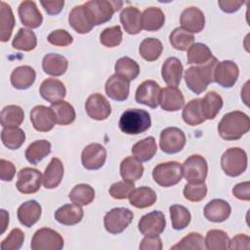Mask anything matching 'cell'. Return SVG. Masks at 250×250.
Here are the masks:
<instances>
[{"instance_id": "obj_1", "label": "cell", "mask_w": 250, "mask_h": 250, "mask_svg": "<svg viewBox=\"0 0 250 250\" xmlns=\"http://www.w3.org/2000/svg\"><path fill=\"white\" fill-rule=\"evenodd\" d=\"M250 129V120L242 111H230L223 116L218 125L220 137L226 141H236Z\"/></svg>"}, {"instance_id": "obj_2", "label": "cell", "mask_w": 250, "mask_h": 250, "mask_svg": "<svg viewBox=\"0 0 250 250\" xmlns=\"http://www.w3.org/2000/svg\"><path fill=\"white\" fill-rule=\"evenodd\" d=\"M218 60L213 57L208 62L188 67L185 72V81L188 88L194 94H201L208 85L214 82V70Z\"/></svg>"}, {"instance_id": "obj_3", "label": "cell", "mask_w": 250, "mask_h": 250, "mask_svg": "<svg viewBox=\"0 0 250 250\" xmlns=\"http://www.w3.org/2000/svg\"><path fill=\"white\" fill-rule=\"evenodd\" d=\"M118 126L127 135H139L150 128V115L141 108H129L121 114Z\"/></svg>"}, {"instance_id": "obj_4", "label": "cell", "mask_w": 250, "mask_h": 250, "mask_svg": "<svg viewBox=\"0 0 250 250\" xmlns=\"http://www.w3.org/2000/svg\"><path fill=\"white\" fill-rule=\"evenodd\" d=\"M88 9L94 25L103 24L111 20L113 14L123 6L122 1L115 0H92L84 3Z\"/></svg>"}, {"instance_id": "obj_5", "label": "cell", "mask_w": 250, "mask_h": 250, "mask_svg": "<svg viewBox=\"0 0 250 250\" xmlns=\"http://www.w3.org/2000/svg\"><path fill=\"white\" fill-rule=\"evenodd\" d=\"M247 154L240 147L228 148L221 157V166L226 175L237 177L247 168Z\"/></svg>"}, {"instance_id": "obj_6", "label": "cell", "mask_w": 250, "mask_h": 250, "mask_svg": "<svg viewBox=\"0 0 250 250\" xmlns=\"http://www.w3.org/2000/svg\"><path fill=\"white\" fill-rule=\"evenodd\" d=\"M154 182L163 188L177 185L183 178L182 165L177 161H168L157 164L152 171Z\"/></svg>"}, {"instance_id": "obj_7", "label": "cell", "mask_w": 250, "mask_h": 250, "mask_svg": "<svg viewBox=\"0 0 250 250\" xmlns=\"http://www.w3.org/2000/svg\"><path fill=\"white\" fill-rule=\"evenodd\" d=\"M133 212L124 207L113 208L108 211L104 218V226L106 231L111 234L122 232L133 221Z\"/></svg>"}, {"instance_id": "obj_8", "label": "cell", "mask_w": 250, "mask_h": 250, "mask_svg": "<svg viewBox=\"0 0 250 250\" xmlns=\"http://www.w3.org/2000/svg\"><path fill=\"white\" fill-rule=\"evenodd\" d=\"M30 247L32 250H61L63 247V238L55 229L42 228L33 234Z\"/></svg>"}, {"instance_id": "obj_9", "label": "cell", "mask_w": 250, "mask_h": 250, "mask_svg": "<svg viewBox=\"0 0 250 250\" xmlns=\"http://www.w3.org/2000/svg\"><path fill=\"white\" fill-rule=\"evenodd\" d=\"M183 176L189 183H201L207 177L208 164L205 158L199 154H192L188 157L183 166Z\"/></svg>"}, {"instance_id": "obj_10", "label": "cell", "mask_w": 250, "mask_h": 250, "mask_svg": "<svg viewBox=\"0 0 250 250\" xmlns=\"http://www.w3.org/2000/svg\"><path fill=\"white\" fill-rule=\"evenodd\" d=\"M186 145L185 133L177 127H168L160 134L159 146L163 152L175 154L181 151Z\"/></svg>"}, {"instance_id": "obj_11", "label": "cell", "mask_w": 250, "mask_h": 250, "mask_svg": "<svg viewBox=\"0 0 250 250\" xmlns=\"http://www.w3.org/2000/svg\"><path fill=\"white\" fill-rule=\"evenodd\" d=\"M42 183V175L40 171L34 168L25 167L18 173V181L16 187L18 190L23 194L35 193L39 190Z\"/></svg>"}, {"instance_id": "obj_12", "label": "cell", "mask_w": 250, "mask_h": 250, "mask_svg": "<svg viewBox=\"0 0 250 250\" xmlns=\"http://www.w3.org/2000/svg\"><path fill=\"white\" fill-rule=\"evenodd\" d=\"M106 159V150L104 146L92 143L86 146L81 153V162L87 170H98L102 168Z\"/></svg>"}, {"instance_id": "obj_13", "label": "cell", "mask_w": 250, "mask_h": 250, "mask_svg": "<svg viewBox=\"0 0 250 250\" xmlns=\"http://www.w3.org/2000/svg\"><path fill=\"white\" fill-rule=\"evenodd\" d=\"M160 86L153 80H146L136 90L135 100L137 103L147 105L151 108H156L159 104Z\"/></svg>"}, {"instance_id": "obj_14", "label": "cell", "mask_w": 250, "mask_h": 250, "mask_svg": "<svg viewBox=\"0 0 250 250\" xmlns=\"http://www.w3.org/2000/svg\"><path fill=\"white\" fill-rule=\"evenodd\" d=\"M166 226L165 216L161 211H152L143 216L138 224L139 230L145 236L159 235Z\"/></svg>"}, {"instance_id": "obj_15", "label": "cell", "mask_w": 250, "mask_h": 250, "mask_svg": "<svg viewBox=\"0 0 250 250\" xmlns=\"http://www.w3.org/2000/svg\"><path fill=\"white\" fill-rule=\"evenodd\" d=\"M239 75V69L232 61H223L217 63L214 70V81L224 88L232 87Z\"/></svg>"}, {"instance_id": "obj_16", "label": "cell", "mask_w": 250, "mask_h": 250, "mask_svg": "<svg viewBox=\"0 0 250 250\" xmlns=\"http://www.w3.org/2000/svg\"><path fill=\"white\" fill-rule=\"evenodd\" d=\"M85 110L92 119L104 120L111 113V106L105 97L95 93L88 97L85 103Z\"/></svg>"}, {"instance_id": "obj_17", "label": "cell", "mask_w": 250, "mask_h": 250, "mask_svg": "<svg viewBox=\"0 0 250 250\" xmlns=\"http://www.w3.org/2000/svg\"><path fill=\"white\" fill-rule=\"evenodd\" d=\"M30 121L39 132H49L57 123L52 108L45 105H36L31 109Z\"/></svg>"}, {"instance_id": "obj_18", "label": "cell", "mask_w": 250, "mask_h": 250, "mask_svg": "<svg viewBox=\"0 0 250 250\" xmlns=\"http://www.w3.org/2000/svg\"><path fill=\"white\" fill-rule=\"evenodd\" d=\"M69 25L80 34L88 33L94 27V23L88 9L83 5L75 6L68 16Z\"/></svg>"}, {"instance_id": "obj_19", "label": "cell", "mask_w": 250, "mask_h": 250, "mask_svg": "<svg viewBox=\"0 0 250 250\" xmlns=\"http://www.w3.org/2000/svg\"><path fill=\"white\" fill-rule=\"evenodd\" d=\"M182 28L189 33L200 32L205 25L203 12L197 7H188L183 11L180 18Z\"/></svg>"}, {"instance_id": "obj_20", "label": "cell", "mask_w": 250, "mask_h": 250, "mask_svg": "<svg viewBox=\"0 0 250 250\" xmlns=\"http://www.w3.org/2000/svg\"><path fill=\"white\" fill-rule=\"evenodd\" d=\"M39 93L44 100L54 104L60 101H63L66 95V89L63 83L59 79L48 78L41 83Z\"/></svg>"}, {"instance_id": "obj_21", "label": "cell", "mask_w": 250, "mask_h": 250, "mask_svg": "<svg viewBox=\"0 0 250 250\" xmlns=\"http://www.w3.org/2000/svg\"><path fill=\"white\" fill-rule=\"evenodd\" d=\"M18 12L21 23L29 28H37L43 21V17L34 1H22Z\"/></svg>"}, {"instance_id": "obj_22", "label": "cell", "mask_w": 250, "mask_h": 250, "mask_svg": "<svg viewBox=\"0 0 250 250\" xmlns=\"http://www.w3.org/2000/svg\"><path fill=\"white\" fill-rule=\"evenodd\" d=\"M105 93L106 95L114 101L122 102L127 100L129 96L130 84L129 81L125 78L113 74L105 82Z\"/></svg>"}, {"instance_id": "obj_23", "label": "cell", "mask_w": 250, "mask_h": 250, "mask_svg": "<svg viewBox=\"0 0 250 250\" xmlns=\"http://www.w3.org/2000/svg\"><path fill=\"white\" fill-rule=\"evenodd\" d=\"M183 64L178 58H168L162 64L161 75L164 82L170 87H177L182 79Z\"/></svg>"}, {"instance_id": "obj_24", "label": "cell", "mask_w": 250, "mask_h": 250, "mask_svg": "<svg viewBox=\"0 0 250 250\" xmlns=\"http://www.w3.org/2000/svg\"><path fill=\"white\" fill-rule=\"evenodd\" d=\"M205 218L214 223L225 222L230 215V205L223 199H213L204 207Z\"/></svg>"}, {"instance_id": "obj_25", "label": "cell", "mask_w": 250, "mask_h": 250, "mask_svg": "<svg viewBox=\"0 0 250 250\" xmlns=\"http://www.w3.org/2000/svg\"><path fill=\"white\" fill-rule=\"evenodd\" d=\"M159 104L166 111H177L185 104V98L177 87H166L160 92Z\"/></svg>"}, {"instance_id": "obj_26", "label": "cell", "mask_w": 250, "mask_h": 250, "mask_svg": "<svg viewBox=\"0 0 250 250\" xmlns=\"http://www.w3.org/2000/svg\"><path fill=\"white\" fill-rule=\"evenodd\" d=\"M42 209L40 204L35 200H28L18 208V219L21 225L26 228L32 227L41 217Z\"/></svg>"}, {"instance_id": "obj_27", "label": "cell", "mask_w": 250, "mask_h": 250, "mask_svg": "<svg viewBox=\"0 0 250 250\" xmlns=\"http://www.w3.org/2000/svg\"><path fill=\"white\" fill-rule=\"evenodd\" d=\"M120 21L124 30L128 34H138L142 28V13L138 8L129 6L122 10L120 14Z\"/></svg>"}, {"instance_id": "obj_28", "label": "cell", "mask_w": 250, "mask_h": 250, "mask_svg": "<svg viewBox=\"0 0 250 250\" xmlns=\"http://www.w3.org/2000/svg\"><path fill=\"white\" fill-rule=\"evenodd\" d=\"M63 177V165L62 162L57 158L53 157L45 169L44 175L42 177V184L46 188L52 189L57 188Z\"/></svg>"}, {"instance_id": "obj_29", "label": "cell", "mask_w": 250, "mask_h": 250, "mask_svg": "<svg viewBox=\"0 0 250 250\" xmlns=\"http://www.w3.org/2000/svg\"><path fill=\"white\" fill-rule=\"evenodd\" d=\"M83 216V209L80 205H77L75 203L62 205L55 212V219L60 224L65 226H73L78 224L79 222H81Z\"/></svg>"}, {"instance_id": "obj_30", "label": "cell", "mask_w": 250, "mask_h": 250, "mask_svg": "<svg viewBox=\"0 0 250 250\" xmlns=\"http://www.w3.org/2000/svg\"><path fill=\"white\" fill-rule=\"evenodd\" d=\"M36 72L29 65L16 67L11 74V83L18 90L28 89L35 81Z\"/></svg>"}, {"instance_id": "obj_31", "label": "cell", "mask_w": 250, "mask_h": 250, "mask_svg": "<svg viewBox=\"0 0 250 250\" xmlns=\"http://www.w3.org/2000/svg\"><path fill=\"white\" fill-rule=\"evenodd\" d=\"M68 66L67 60L59 54H47L42 61V68L51 76H61L65 73Z\"/></svg>"}, {"instance_id": "obj_32", "label": "cell", "mask_w": 250, "mask_h": 250, "mask_svg": "<svg viewBox=\"0 0 250 250\" xmlns=\"http://www.w3.org/2000/svg\"><path fill=\"white\" fill-rule=\"evenodd\" d=\"M157 199L155 191L148 187H140L135 188L129 196L130 204L136 208H146L152 206Z\"/></svg>"}, {"instance_id": "obj_33", "label": "cell", "mask_w": 250, "mask_h": 250, "mask_svg": "<svg viewBox=\"0 0 250 250\" xmlns=\"http://www.w3.org/2000/svg\"><path fill=\"white\" fill-rule=\"evenodd\" d=\"M165 21V16L161 9L156 7L146 8L142 14V28L146 31L160 29Z\"/></svg>"}, {"instance_id": "obj_34", "label": "cell", "mask_w": 250, "mask_h": 250, "mask_svg": "<svg viewBox=\"0 0 250 250\" xmlns=\"http://www.w3.org/2000/svg\"><path fill=\"white\" fill-rule=\"evenodd\" d=\"M156 151L157 146L153 137H146L136 143L132 147V154L141 162H146L150 160Z\"/></svg>"}, {"instance_id": "obj_35", "label": "cell", "mask_w": 250, "mask_h": 250, "mask_svg": "<svg viewBox=\"0 0 250 250\" xmlns=\"http://www.w3.org/2000/svg\"><path fill=\"white\" fill-rule=\"evenodd\" d=\"M15 26V17L13 15L11 6L4 1L0 4V40L7 42Z\"/></svg>"}, {"instance_id": "obj_36", "label": "cell", "mask_w": 250, "mask_h": 250, "mask_svg": "<svg viewBox=\"0 0 250 250\" xmlns=\"http://www.w3.org/2000/svg\"><path fill=\"white\" fill-rule=\"evenodd\" d=\"M183 120L190 126H196L203 123L206 119L202 112L201 99L189 101L184 107L182 112Z\"/></svg>"}, {"instance_id": "obj_37", "label": "cell", "mask_w": 250, "mask_h": 250, "mask_svg": "<svg viewBox=\"0 0 250 250\" xmlns=\"http://www.w3.org/2000/svg\"><path fill=\"white\" fill-rule=\"evenodd\" d=\"M144 174V166L140 160L133 156L125 157L120 163V175L123 180L137 181Z\"/></svg>"}, {"instance_id": "obj_38", "label": "cell", "mask_w": 250, "mask_h": 250, "mask_svg": "<svg viewBox=\"0 0 250 250\" xmlns=\"http://www.w3.org/2000/svg\"><path fill=\"white\" fill-rule=\"evenodd\" d=\"M201 107L206 120L214 119L223 107V99L215 91H210L201 99Z\"/></svg>"}, {"instance_id": "obj_39", "label": "cell", "mask_w": 250, "mask_h": 250, "mask_svg": "<svg viewBox=\"0 0 250 250\" xmlns=\"http://www.w3.org/2000/svg\"><path fill=\"white\" fill-rule=\"evenodd\" d=\"M51 152V143L46 140H38L31 143L25 150V158L31 164L39 163Z\"/></svg>"}, {"instance_id": "obj_40", "label": "cell", "mask_w": 250, "mask_h": 250, "mask_svg": "<svg viewBox=\"0 0 250 250\" xmlns=\"http://www.w3.org/2000/svg\"><path fill=\"white\" fill-rule=\"evenodd\" d=\"M54 112L56 122L60 125H68L71 124L76 117L75 110L73 106L64 101H60L54 103L50 106Z\"/></svg>"}, {"instance_id": "obj_41", "label": "cell", "mask_w": 250, "mask_h": 250, "mask_svg": "<svg viewBox=\"0 0 250 250\" xmlns=\"http://www.w3.org/2000/svg\"><path fill=\"white\" fill-rule=\"evenodd\" d=\"M213 58L211 50L203 43L192 44L188 49L187 61L188 64L201 65L208 62Z\"/></svg>"}, {"instance_id": "obj_42", "label": "cell", "mask_w": 250, "mask_h": 250, "mask_svg": "<svg viewBox=\"0 0 250 250\" xmlns=\"http://www.w3.org/2000/svg\"><path fill=\"white\" fill-rule=\"evenodd\" d=\"M24 119V112L22 108L16 104L5 106L0 115L1 125L5 127H19Z\"/></svg>"}, {"instance_id": "obj_43", "label": "cell", "mask_w": 250, "mask_h": 250, "mask_svg": "<svg viewBox=\"0 0 250 250\" xmlns=\"http://www.w3.org/2000/svg\"><path fill=\"white\" fill-rule=\"evenodd\" d=\"M25 140V133L19 127H5L1 132L3 145L10 149H18Z\"/></svg>"}, {"instance_id": "obj_44", "label": "cell", "mask_w": 250, "mask_h": 250, "mask_svg": "<svg viewBox=\"0 0 250 250\" xmlns=\"http://www.w3.org/2000/svg\"><path fill=\"white\" fill-rule=\"evenodd\" d=\"M37 38L33 31L26 28H20L13 39L12 46L20 51L29 52L35 49Z\"/></svg>"}, {"instance_id": "obj_45", "label": "cell", "mask_w": 250, "mask_h": 250, "mask_svg": "<svg viewBox=\"0 0 250 250\" xmlns=\"http://www.w3.org/2000/svg\"><path fill=\"white\" fill-rule=\"evenodd\" d=\"M163 46L159 39L156 38H146L140 44L139 52L141 57L147 61L153 62L156 61L162 54Z\"/></svg>"}, {"instance_id": "obj_46", "label": "cell", "mask_w": 250, "mask_h": 250, "mask_svg": "<svg viewBox=\"0 0 250 250\" xmlns=\"http://www.w3.org/2000/svg\"><path fill=\"white\" fill-rule=\"evenodd\" d=\"M68 198L72 203L85 206L94 200L95 190L90 185L78 184L71 189L68 194Z\"/></svg>"}, {"instance_id": "obj_47", "label": "cell", "mask_w": 250, "mask_h": 250, "mask_svg": "<svg viewBox=\"0 0 250 250\" xmlns=\"http://www.w3.org/2000/svg\"><path fill=\"white\" fill-rule=\"evenodd\" d=\"M115 74L125 78L128 81L134 80L140 73L139 64L129 57H123L115 62Z\"/></svg>"}, {"instance_id": "obj_48", "label": "cell", "mask_w": 250, "mask_h": 250, "mask_svg": "<svg viewBox=\"0 0 250 250\" xmlns=\"http://www.w3.org/2000/svg\"><path fill=\"white\" fill-rule=\"evenodd\" d=\"M170 217L172 222V227L176 230H181L186 229L190 223V213L189 211L183 205L174 204L170 206Z\"/></svg>"}, {"instance_id": "obj_49", "label": "cell", "mask_w": 250, "mask_h": 250, "mask_svg": "<svg viewBox=\"0 0 250 250\" xmlns=\"http://www.w3.org/2000/svg\"><path fill=\"white\" fill-rule=\"evenodd\" d=\"M169 41L174 49L186 51L193 44L194 36L182 27H177L170 33Z\"/></svg>"}, {"instance_id": "obj_50", "label": "cell", "mask_w": 250, "mask_h": 250, "mask_svg": "<svg viewBox=\"0 0 250 250\" xmlns=\"http://www.w3.org/2000/svg\"><path fill=\"white\" fill-rule=\"evenodd\" d=\"M205 248L209 250H223L229 247V238L228 234L221 229H211L207 232L204 240Z\"/></svg>"}, {"instance_id": "obj_51", "label": "cell", "mask_w": 250, "mask_h": 250, "mask_svg": "<svg viewBox=\"0 0 250 250\" xmlns=\"http://www.w3.org/2000/svg\"><path fill=\"white\" fill-rule=\"evenodd\" d=\"M203 236L198 232H190L182 238L177 244L171 247V250H202L205 248Z\"/></svg>"}, {"instance_id": "obj_52", "label": "cell", "mask_w": 250, "mask_h": 250, "mask_svg": "<svg viewBox=\"0 0 250 250\" xmlns=\"http://www.w3.org/2000/svg\"><path fill=\"white\" fill-rule=\"evenodd\" d=\"M122 41V31L119 25L107 27L100 34V42L107 47L113 48L118 46Z\"/></svg>"}, {"instance_id": "obj_53", "label": "cell", "mask_w": 250, "mask_h": 250, "mask_svg": "<svg viewBox=\"0 0 250 250\" xmlns=\"http://www.w3.org/2000/svg\"><path fill=\"white\" fill-rule=\"evenodd\" d=\"M184 196L191 202L201 201L207 194V186L204 182L188 183L184 188Z\"/></svg>"}, {"instance_id": "obj_54", "label": "cell", "mask_w": 250, "mask_h": 250, "mask_svg": "<svg viewBox=\"0 0 250 250\" xmlns=\"http://www.w3.org/2000/svg\"><path fill=\"white\" fill-rule=\"evenodd\" d=\"M134 189H135L134 182L123 180V181H119L112 184L111 187L109 188L108 192L111 195V197L115 199H125V198H129L130 194Z\"/></svg>"}, {"instance_id": "obj_55", "label": "cell", "mask_w": 250, "mask_h": 250, "mask_svg": "<svg viewBox=\"0 0 250 250\" xmlns=\"http://www.w3.org/2000/svg\"><path fill=\"white\" fill-rule=\"evenodd\" d=\"M24 241V233L16 228L11 230L9 235L1 242L2 250H19Z\"/></svg>"}, {"instance_id": "obj_56", "label": "cell", "mask_w": 250, "mask_h": 250, "mask_svg": "<svg viewBox=\"0 0 250 250\" xmlns=\"http://www.w3.org/2000/svg\"><path fill=\"white\" fill-rule=\"evenodd\" d=\"M47 40L52 45L64 47V46L70 45L72 43V41H73V38H72V36L66 30H64V29H57V30L52 31L48 35Z\"/></svg>"}, {"instance_id": "obj_57", "label": "cell", "mask_w": 250, "mask_h": 250, "mask_svg": "<svg viewBox=\"0 0 250 250\" xmlns=\"http://www.w3.org/2000/svg\"><path fill=\"white\" fill-rule=\"evenodd\" d=\"M16 174L15 165L6 159L0 160V179L4 182H10L13 180Z\"/></svg>"}, {"instance_id": "obj_58", "label": "cell", "mask_w": 250, "mask_h": 250, "mask_svg": "<svg viewBox=\"0 0 250 250\" xmlns=\"http://www.w3.org/2000/svg\"><path fill=\"white\" fill-rule=\"evenodd\" d=\"M229 249H249L250 248V237L246 234L240 233L231 238L229 242Z\"/></svg>"}, {"instance_id": "obj_59", "label": "cell", "mask_w": 250, "mask_h": 250, "mask_svg": "<svg viewBox=\"0 0 250 250\" xmlns=\"http://www.w3.org/2000/svg\"><path fill=\"white\" fill-rule=\"evenodd\" d=\"M141 250H161L162 249V241L158 235L154 236H146L141 244Z\"/></svg>"}, {"instance_id": "obj_60", "label": "cell", "mask_w": 250, "mask_h": 250, "mask_svg": "<svg viewBox=\"0 0 250 250\" xmlns=\"http://www.w3.org/2000/svg\"><path fill=\"white\" fill-rule=\"evenodd\" d=\"M249 189H250V183L248 181L243 182V183H239V184H237L236 186L233 187L232 194L240 200L249 201L250 200Z\"/></svg>"}, {"instance_id": "obj_61", "label": "cell", "mask_w": 250, "mask_h": 250, "mask_svg": "<svg viewBox=\"0 0 250 250\" xmlns=\"http://www.w3.org/2000/svg\"><path fill=\"white\" fill-rule=\"evenodd\" d=\"M41 5L43 6L46 13L50 16L58 15L64 5L63 0H56V1H41Z\"/></svg>"}, {"instance_id": "obj_62", "label": "cell", "mask_w": 250, "mask_h": 250, "mask_svg": "<svg viewBox=\"0 0 250 250\" xmlns=\"http://www.w3.org/2000/svg\"><path fill=\"white\" fill-rule=\"evenodd\" d=\"M243 3V1L239 0H220L218 5L225 13H234L239 10Z\"/></svg>"}, {"instance_id": "obj_63", "label": "cell", "mask_w": 250, "mask_h": 250, "mask_svg": "<svg viewBox=\"0 0 250 250\" xmlns=\"http://www.w3.org/2000/svg\"><path fill=\"white\" fill-rule=\"evenodd\" d=\"M1 233H3L7 228V225L9 224V214L6 212V210L1 209Z\"/></svg>"}]
</instances>
